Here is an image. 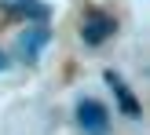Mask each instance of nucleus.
Segmentation results:
<instances>
[{"mask_svg":"<svg viewBox=\"0 0 150 135\" xmlns=\"http://www.w3.org/2000/svg\"><path fill=\"white\" fill-rule=\"evenodd\" d=\"M114 33H117V18H114V15L99 11V7H88V11H84V18H81V40H84L88 48L106 44Z\"/></svg>","mask_w":150,"mask_h":135,"instance_id":"1","label":"nucleus"},{"mask_svg":"<svg viewBox=\"0 0 150 135\" xmlns=\"http://www.w3.org/2000/svg\"><path fill=\"white\" fill-rule=\"evenodd\" d=\"M48 44H51L48 26H44V22H29V29H22V33H18V40H15V55H18L22 62H29V66H33Z\"/></svg>","mask_w":150,"mask_h":135,"instance_id":"2","label":"nucleus"},{"mask_svg":"<svg viewBox=\"0 0 150 135\" xmlns=\"http://www.w3.org/2000/svg\"><path fill=\"white\" fill-rule=\"evenodd\" d=\"M77 124H81L84 135H110V113L95 99H81L77 102Z\"/></svg>","mask_w":150,"mask_h":135,"instance_id":"3","label":"nucleus"},{"mask_svg":"<svg viewBox=\"0 0 150 135\" xmlns=\"http://www.w3.org/2000/svg\"><path fill=\"white\" fill-rule=\"evenodd\" d=\"M103 80H106V88L114 91V99H117V106H121V113L132 117V121H139V117H143V106H139V99L132 95V88L125 84V77H117V70H106V73H103Z\"/></svg>","mask_w":150,"mask_h":135,"instance_id":"4","label":"nucleus"},{"mask_svg":"<svg viewBox=\"0 0 150 135\" xmlns=\"http://www.w3.org/2000/svg\"><path fill=\"white\" fill-rule=\"evenodd\" d=\"M0 11L11 15V18H22V22H48L51 18L48 0H0Z\"/></svg>","mask_w":150,"mask_h":135,"instance_id":"5","label":"nucleus"},{"mask_svg":"<svg viewBox=\"0 0 150 135\" xmlns=\"http://www.w3.org/2000/svg\"><path fill=\"white\" fill-rule=\"evenodd\" d=\"M4 70H7V51L0 48V73H4Z\"/></svg>","mask_w":150,"mask_h":135,"instance_id":"6","label":"nucleus"}]
</instances>
